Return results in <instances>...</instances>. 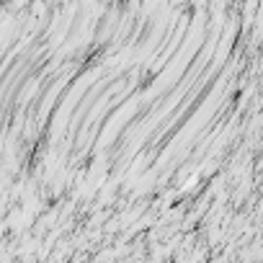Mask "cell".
I'll list each match as a JSON object with an SVG mask.
<instances>
[{
    "label": "cell",
    "instance_id": "cell-1",
    "mask_svg": "<svg viewBox=\"0 0 263 263\" xmlns=\"http://www.w3.org/2000/svg\"><path fill=\"white\" fill-rule=\"evenodd\" d=\"M44 13H47V0H31L29 3V16L44 18Z\"/></svg>",
    "mask_w": 263,
    "mask_h": 263
}]
</instances>
